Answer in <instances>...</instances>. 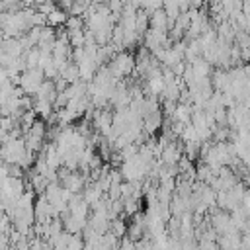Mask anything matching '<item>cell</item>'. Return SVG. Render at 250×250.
<instances>
[{
	"label": "cell",
	"mask_w": 250,
	"mask_h": 250,
	"mask_svg": "<svg viewBox=\"0 0 250 250\" xmlns=\"http://www.w3.org/2000/svg\"><path fill=\"white\" fill-rule=\"evenodd\" d=\"M105 66H107V70L111 72V76L115 80H121L125 76L133 74V70H135V57L131 53H127V51H119V53H115L105 62Z\"/></svg>",
	"instance_id": "cell-1"
},
{
	"label": "cell",
	"mask_w": 250,
	"mask_h": 250,
	"mask_svg": "<svg viewBox=\"0 0 250 250\" xmlns=\"http://www.w3.org/2000/svg\"><path fill=\"white\" fill-rule=\"evenodd\" d=\"M43 80H45V76H43V70H41V68H25V70L20 74L18 86L23 90L25 96H33V94L37 92V88L41 86Z\"/></svg>",
	"instance_id": "cell-2"
},
{
	"label": "cell",
	"mask_w": 250,
	"mask_h": 250,
	"mask_svg": "<svg viewBox=\"0 0 250 250\" xmlns=\"http://www.w3.org/2000/svg\"><path fill=\"white\" fill-rule=\"evenodd\" d=\"M141 121H143V131H145L148 137H152L156 131H160V129H162L164 115H162V111H160V107H158V109H154V111L146 113Z\"/></svg>",
	"instance_id": "cell-3"
},
{
	"label": "cell",
	"mask_w": 250,
	"mask_h": 250,
	"mask_svg": "<svg viewBox=\"0 0 250 250\" xmlns=\"http://www.w3.org/2000/svg\"><path fill=\"white\" fill-rule=\"evenodd\" d=\"M182 154H184L182 145H180V143H176V141H170V143L160 150L158 160H160L162 164H176V162L180 160V156H182Z\"/></svg>",
	"instance_id": "cell-4"
},
{
	"label": "cell",
	"mask_w": 250,
	"mask_h": 250,
	"mask_svg": "<svg viewBox=\"0 0 250 250\" xmlns=\"http://www.w3.org/2000/svg\"><path fill=\"white\" fill-rule=\"evenodd\" d=\"M55 96H57L55 82H53V80H43V82H41V86L37 88V92L33 94V100L53 104V102H55Z\"/></svg>",
	"instance_id": "cell-5"
},
{
	"label": "cell",
	"mask_w": 250,
	"mask_h": 250,
	"mask_svg": "<svg viewBox=\"0 0 250 250\" xmlns=\"http://www.w3.org/2000/svg\"><path fill=\"white\" fill-rule=\"evenodd\" d=\"M148 27L158 31H168V18L162 8H156L154 12L148 14Z\"/></svg>",
	"instance_id": "cell-6"
},
{
	"label": "cell",
	"mask_w": 250,
	"mask_h": 250,
	"mask_svg": "<svg viewBox=\"0 0 250 250\" xmlns=\"http://www.w3.org/2000/svg\"><path fill=\"white\" fill-rule=\"evenodd\" d=\"M66 18H68V16H66V12H64V10H61V8H53V10L45 16V25L59 29V27H62V25H64Z\"/></svg>",
	"instance_id": "cell-7"
},
{
	"label": "cell",
	"mask_w": 250,
	"mask_h": 250,
	"mask_svg": "<svg viewBox=\"0 0 250 250\" xmlns=\"http://www.w3.org/2000/svg\"><path fill=\"white\" fill-rule=\"evenodd\" d=\"M135 33L139 35V37H143L145 35V31L148 29V14L143 10V8H139L137 10V14H135Z\"/></svg>",
	"instance_id": "cell-8"
},
{
	"label": "cell",
	"mask_w": 250,
	"mask_h": 250,
	"mask_svg": "<svg viewBox=\"0 0 250 250\" xmlns=\"http://www.w3.org/2000/svg\"><path fill=\"white\" fill-rule=\"evenodd\" d=\"M174 121H180V123H189L191 119V104H176V109H174Z\"/></svg>",
	"instance_id": "cell-9"
},
{
	"label": "cell",
	"mask_w": 250,
	"mask_h": 250,
	"mask_svg": "<svg viewBox=\"0 0 250 250\" xmlns=\"http://www.w3.org/2000/svg\"><path fill=\"white\" fill-rule=\"evenodd\" d=\"M59 76L66 82V84H72V82H76V80H80V76H78V66H76V62H68L61 72H59Z\"/></svg>",
	"instance_id": "cell-10"
},
{
	"label": "cell",
	"mask_w": 250,
	"mask_h": 250,
	"mask_svg": "<svg viewBox=\"0 0 250 250\" xmlns=\"http://www.w3.org/2000/svg\"><path fill=\"white\" fill-rule=\"evenodd\" d=\"M109 232H113L117 238L125 236V230H127V223H125V217H115L109 221V227H107Z\"/></svg>",
	"instance_id": "cell-11"
},
{
	"label": "cell",
	"mask_w": 250,
	"mask_h": 250,
	"mask_svg": "<svg viewBox=\"0 0 250 250\" xmlns=\"http://www.w3.org/2000/svg\"><path fill=\"white\" fill-rule=\"evenodd\" d=\"M211 176H213V174H211V168H209L205 162H199V166L195 168V180H197V182L207 184Z\"/></svg>",
	"instance_id": "cell-12"
},
{
	"label": "cell",
	"mask_w": 250,
	"mask_h": 250,
	"mask_svg": "<svg viewBox=\"0 0 250 250\" xmlns=\"http://www.w3.org/2000/svg\"><path fill=\"white\" fill-rule=\"evenodd\" d=\"M119 250H135V242L127 236H121L119 238Z\"/></svg>",
	"instance_id": "cell-13"
},
{
	"label": "cell",
	"mask_w": 250,
	"mask_h": 250,
	"mask_svg": "<svg viewBox=\"0 0 250 250\" xmlns=\"http://www.w3.org/2000/svg\"><path fill=\"white\" fill-rule=\"evenodd\" d=\"M178 6H180V12H188L191 6H189V0H178Z\"/></svg>",
	"instance_id": "cell-14"
}]
</instances>
